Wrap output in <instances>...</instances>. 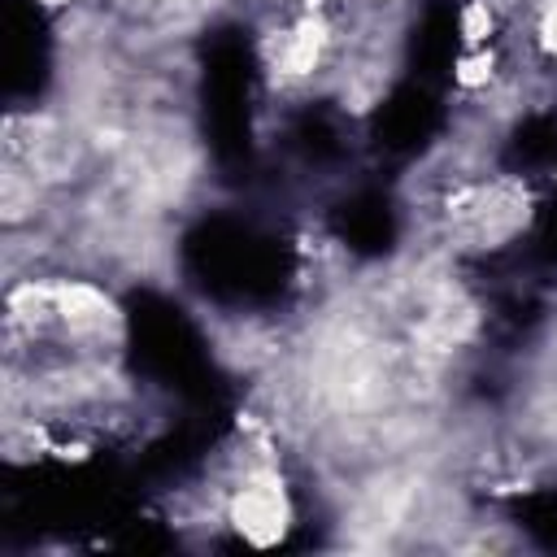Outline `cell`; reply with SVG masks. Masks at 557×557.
Returning <instances> with one entry per match:
<instances>
[{"label":"cell","instance_id":"6da1fadb","mask_svg":"<svg viewBox=\"0 0 557 557\" xmlns=\"http://www.w3.org/2000/svg\"><path fill=\"white\" fill-rule=\"evenodd\" d=\"M222 518L252 548H270L287 535V527L296 522V505L274 453L244 457V466L231 474V487L222 492Z\"/></svg>","mask_w":557,"mask_h":557},{"label":"cell","instance_id":"7a4b0ae2","mask_svg":"<svg viewBox=\"0 0 557 557\" xmlns=\"http://www.w3.org/2000/svg\"><path fill=\"white\" fill-rule=\"evenodd\" d=\"M522 22L535 61L557 70V0H522Z\"/></svg>","mask_w":557,"mask_h":557},{"label":"cell","instance_id":"3957f363","mask_svg":"<svg viewBox=\"0 0 557 557\" xmlns=\"http://www.w3.org/2000/svg\"><path fill=\"white\" fill-rule=\"evenodd\" d=\"M39 4H48V9H70L74 0H39Z\"/></svg>","mask_w":557,"mask_h":557},{"label":"cell","instance_id":"277c9868","mask_svg":"<svg viewBox=\"0 0 557 557\" xmlns=\"http://www.w3.org/2000/svg\"><path fill=\"white\" fill-rule=\"evenodd\" d=\"M357 4H387V0H357Z\"/></svg>","mask_w":557,"mask_h":557}]
</instances>
